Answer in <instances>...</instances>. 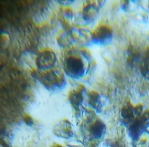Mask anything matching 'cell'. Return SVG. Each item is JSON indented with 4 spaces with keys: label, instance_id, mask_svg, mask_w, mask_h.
I'll return each instance as SVG.
<instances>
[{
    "label": "cell",
    "instance_id": "16",
    "mask_svg": "<svg viewBox=\"0 0 149 147\" xmlns=\"http://www.w3.org/2000/svg\"><path fill=\"white\" fill-rule=\"evenodd\" d=\"M129 6H130V2L129 1H123L121 3V8L124 11H127L129 9Z\"/></svg>",
    "mask_w": 149,
    "mask_h": 147
},
{
    "label": "cell",
    "instance_id": "17",
    "mask_svg": "<svg viewBox=\"0 0 149 147\" xmlns=\"http://www.w3.org/2000/svg\"><path fill=\"white\" fill-rule=\"evenodd\" d=\"M52 147H65V146L62 145V144H54L52 145Z\"/></svg>",
    "mask_w": 149,
    "mask_h": 147
},
{
    "label": "cell",
    "instance_id": "15",
    "mask_svg": "<svg viewBox=\"0 0 149 147\" xmlns=\"http://www.w3.org/2000/svg\"><path fill=\"white\" fill-rule=\"evenodd\" d=\"M23 120H24V123L27 124L28 126H32L34 123V121H33V118H32L29 114H25L24 117H23Z\"/></svg>",
    "mask_w": 149,
    "mask_h": 147
},
{
    "label": "cell",
    "instance_id": "4",
    "mask_svg": "<svg viewBox=\"0 0 149 147\" xmlns=\"http://www.w3.org/2000/svg\"><path fill=\"white\" fill-rule=\"evenodd\" d=\"M36 66L40 71H45L53 68H56L58 63V58L54 51L49 49L45 48L40 50L36 57Z\"/></svg>",
    "mask_w": 149,
    "mask_h": 147
},
{
    "label": "cell",
    "instance_id": "1",
    "mask_svg": "<svg viewBox=\"0 0 149 147\" xmlns=\"http://www.w3.org/2000/svg\"><path fill=\"white\" fill-rule=\"evenodd\" d=\"M91 60L81 52V49H70L66 54L62 63L64 73L70 78L80 80L87 74Z\"/></svg>",
    "mask_w": 149,
    "mask_h": 147
},
{
    "label": "cell",
    "instance_id": "8",
    "mask_svg": "<svg viewBox=\"0 0 149 147\" xmlns=\"http://www.w3.org/2000/svg\"><path fill=\"white\" fill-rule=\"evenodd\" d=\"M87 89L85 86L80 85L74 89H72L68 92V101L75 111H79L82 106L84 101L86 100Z\"/></svg>",
    "mask_w": 149,
    "mask_h": 147
},
{
    "label": "cell",
    "instance_id": "14",
    "mask_svg": "<svg viewBox=\"0 0 149 147\" xmlns=\"http://www.w3.org/2000/svg\"><path fill=\"white\" fill-rule=\"evenodd\" d=\"M145 110H146V109H145L144 105L142 104V103L135 104L134 105V113H135V116H136V117L141 116V115L144 113Z\"/></svg>",
    "mask_w": 149,
    "mask_h": 147
},
{
    "label": "cell",
    "instance_id": "7",
    "mask_svg": "<svg viewBox=\"0 0 149 147\" xmlns=\"http://www.w3.org/2000/svg\"><path fill=\"white\" fill-rule=\"evenodd\" d=\"M100 14V6L96 2L88 1L83 5L81 11V17L84 24L92 25L93 24Z\"/></svg>",
    "mask_w": 149,
    "mask_h": 147
},
{
    "label": "cell",
    "instance_id": "9",
    "mask_svg": "<svg viewBox=\"0 0 149 147\" xmlns=\"http://www.w3.org/2000/svg\"><path fill=\"white\" fill-rule=\"evenodd\" d=\"M136 116L134 113V105L131 101H127L122 106L120 110V123L122 125L128 128L130 126Z\"/></svg>",
    "mask_w": 149,
    "mask_h": 147
},
{
    "label": "cell",
    "instance_id": "18",
    "mask_svg": "<svg viewBox=\"0 0 149 147\" xmlns=\"http://www.w3.org/2000/svg\"><path fill=\"white\" fill-rule=\"evenodd\" d=\"M74 147H86V146H74Z\"/></svg>",
    "mask_w": 149,
    "mask_h": 147
},
{
    "label": "cell",
    "instance_id": "11",
    "mask_svg": "<svg viewBox=\"0 0 149 147\" xmlns=\"http://www.w3.org/2000/svg\"><path fill=\"white\" fill-rule=\"evenodd\" d=\"M72 29H62L58 33L56 40L58 45L62 49H68L75 43V38Z\"/></svg>",
    "mask_w": 149,
    "mask_h": 147
},
{
    "label": "cell",
    "instance_id": "5",
    "mask_svg": "<svg viewBox=\"0 0 149 147\" xmlns=\"http://www.w3.org/2000/svg\"><path fill=\"white\" fill-rule=\"evenodd\" d=\"M113 38V28L107 24H100L92 31V44L98 46H106L112 42Z\"/></svg>",
    "mask_w": 149,
    "mask_h": 147
},
{
    "label": "cell",
    "instance_id": "13",
    "mask_svg": "<svg viewBox=\"0 0 149 147\" xmlns=\"http://www.w3.org/2000/svg\"><path fill=\"white\" fill-rule=\"evenodd\" d=\"M132 145L133 147H149V131H144L132 139Z\"/></svg>",
    "mask_w": 149,
    "mask_h": 147
},
{
    "label": "cell",
    "instance_id": "3",
    "mask_svg": "<svg viewBox=\"0 0 149 147\" xmlns=\"http://www.w3.org/2000/svg\"><path fill=\"white\" fill-rule=\"evenodd\" d=\"M81 132L84 138L87 140V143H89L87 147H91L104 137L106 125L102 119L98 118L96 115H92L83 121Z\"/></svg>",
    "mask_w": 149,
    "mask_h": 147
},
{
    "label": "cell",
    "instance_id": "10",
    "mask_svg": "<svg viewBox=\"0 0 149 147\" xmlns=\"http://www.w3.org/2000/svg\"><path fill=\"white\" fill-rule=\"evenodd\" d=\"M86 101L88 105L92 110L96 112L100 113L102 111V95L94 89H91L88 91L87 96H86Z\"/></svg>",
    "mask_w": 149,
    "mask_h": 147
},
{
    "label": "cell",
    "instance_id": "6",
    "mask_svg": "<svg viewBox=\"0 0 149 147\" xmlns=\"http://www.w3.org/2000/svg\"><path fill=\"white\" fill-rule=\"evenodd\" d=\"M52 132L55 136L66 140L72 138L74 135L72 123L66 118L57 121L53 125Z\"/></svg>",
    "mask_w": 149,
    "mask_h": 147
},
{
    "label": "cell",
    "instance_id": "12",
    "mask_svg": "<svg viewBox=\"0 0 149 147\" xmlns=\"http://www.w3.org/2000/svg\"><path fill=\"white\" fill-rule=\"evenodd\" d=\"M140 73L144 78L149 80V46L145 49L140 64Z\"/></svg>",
    "mask_w": 149,
    "mask_h": 147
},
{
    "label": "cell",
    "instance_id": "2",
    "mask_svg": "<svg viewBox=\"0 0 149 147\" xmlns=\"http://www.w3.org/2000/svg\"><path fill=\"white\" fill-rule=\"evenodd\" d=\"M38 80L42 86L50 92H59L67 86L66 74L61 68H53L45 71H40Z\"/></svg>",
    "mask_w": 149,
    "mask_h": 147
}]
</instances>
